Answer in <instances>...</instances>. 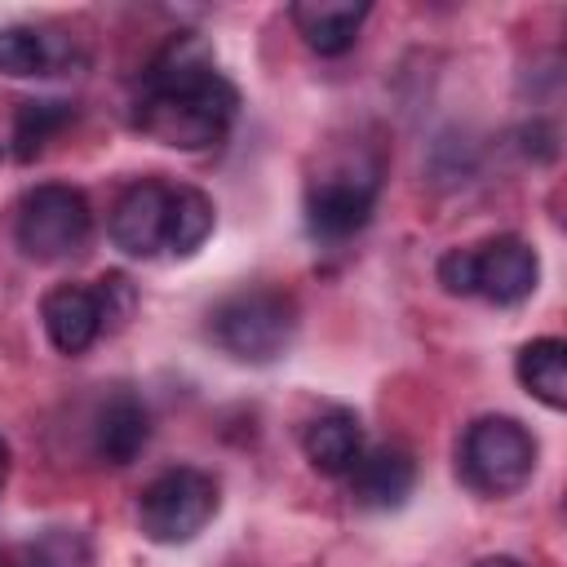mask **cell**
I'll use <instances>...</instances> for the list:
<instances>
[{"mask_svg":"<svg viewBox=\"0 0 567 567\" xmlns=\"http://www.w3.org/2000/svg\"><path fill=\"white\" fill-rule=\"evenodd\" d=\"M239 115L235 84L213 66L195 31H182L146 71L133 102V128L173 151L217 146Z\"/></svg>","mask_w":567,"mask_h":567,"instance_id":"cell-1","label":"cell"},{"mask_svg":"<svg viewBox=\"0 0 567 567\" xmlns=\"http://www.w3.org/2000/svg\"><path fill=\"white\" fill-rule=\"evenodd\" d=\"M439 284L452 297H487L496 306H518L540 284V257L518 235H496L474 248H447L439 257Z\"/></svg>","mask_w":567,"mask_h":567,"instance_id":"cell-2","label":"cell"},{"mask_svg":"<svg viewBox=\"0 0 567 567\" xmlns=\"http://www.w3.org/2000/svg\"><path fill=\"white\" fill-rule=\"evenodd\" d=\"M381 190V159H368L363 151H337L319 164V173L306 182V226L315 239L341 244L359 235L377 208Z\"/></svg>","mask_w":567,"mask_h":567,"instance_id":"cell-3","label":"cell"},{"mask_svg":"<svg viewBox=\"0 0 567 567\" xmlns=\"http://www.w3.org/2000/svg\"><path fill=\"white\" fill-rule=\"evenodd\" d=\"M297 301L279 288H239L208 310V337L239 363H270L292 346Z\"/></svg>","mask_w":567,"mask_h":567,"instance_id":"cell-4","label":"cell"},{"mask_svg":"<svg viewBox=\"0 0 567 567\" xmlns=\"http://www.w3.org/2000/svg\"><path fill=\"white\" fill-rule=\"evenodd\" d=\"M456 470L478 496H514L536 470V439L514 416H478L461 434Z\"/></svg>","mask_w":567,"mask_h":567,"instance_id":"cell-5","label":"cell"},{"mask_svg":"<svg viewBox=\"0 0 567 567\" xmlns=\"http://www.w3.org/2000/svg\"><path fill=\"white\" fill-rule=\"evenodd\" d=\"M213 514H217V478L195 465L155 474L137 496V527L155 545L195 540L213 523Z\"/></svg>","mask_w":567,"mask_h":567,"instance_id":"cell-6","label":"cell"},{"mask_svg":"<svg viewBox=\"0 0 567 567\" xmlns=\"http://www.w3.org/2000/svg\"><path fill=\"white\" fill-rule=\"evenodd\" d=\"M93 230V208L84 199V190L66 186V182H44L35 190H27V199L18 204V248L31 261H66L89 244Z\"/></svg>","mask_w":567,"mask_h":567,"instance_id":"cell-7","label":"cell"},{"mask_svg":"<svg viewBox=\"0 0 567 567\" xmlns=\"http://www.w3.org/2000/svg\"><path fill=\"white\" fill-rule=\"evenodd\" d=\"M168 213H173V186L159 177L133 182L115 208H111V244L124 257H155L168 244Z\"/></svg>","mask_w":567,"mask_h":567,"instance_id":"cell-8","label":"cell"},{"mask_svg":"<svg viewBox=\"0 0 567 567\" xmlns=\"http://www.w3.org/2000/svg\"><path fill=\"white\" fill-rule=\"evenodd\" d=\"M40 319H44V332L53 341V350L62 354H84L102 332V301H97V288L93 284H58L44 292L40 301Z\"/></svg>","mask_w":567,"mask_h":567,"instance_id":"cell-9","label":"cell"},{"mask_svg":"<svg viewBox=\"0 0 567 567\" xmlns=\"http://www.w3.org/2000/svg\"><path fill=\"white\" fill-rule=\"evenodd\" d=\"M350 478V496L354 505L363 509H399L408 496H412V483H416V461L408 447L399 443H381V447H363V456L354 461V470L346 474Z\"/></svg>","mask_w":567,"mask_h":567,"instance_id":"cell-10","label":"cell"},{"mask_svg":"<svg viewBox=\"0 0 567 567\" xmlns=\"http://www.w3.org/2000/svg\"><path fill=\"white\" fill-rule=\"evenodd\" d=\"M151 439V412L133 390H115L93 421V452L106 465H128Z\"/></svg>","mask_w":567,"mask_h":567,"instance_id":"cell-11","label":"cell"},{"mask_svg":"<svg viewBox=\"0 0 567 567\" xmlns=\"http://www.w3.org/2000/svg\"><path fill=\"white\" fill-rule=\"evenodd\" d=\"M297 35L319 53V58H337L359 40V27L368 18L363 0H297L288 9Z\"/></svg>","mask_w":567,"mask_h":567,"instance_id":"cell-12","label":"cell"},{"mask_svg":"<svg viewBox=\"0 0 567 567\" xmlns=\"http://www.w3.org/2000/svg\"><path fill=\"white\" fill-rule=\"evenodd\" d=\"M301 452H306V461H310L319 474H328V478L350 474L354 461L363 456V425H359V416H354L350 408H328V412H319V416L306 425V434H301Z\"/></svg>","mask_w":567,"mask_h":567,"instance_id":"cell-13","label":"cell"},{"mask_svg":"<svg viewBox=\"0 0 567 567\" xmlns=\"http://www.w3.org/2000/svg\"><path fill=\"white\" fill-rule=\"evenodd\" d=\"M66 66V40L31 27V22H13L0 27V71L13 80H31V75H53Z\"/></svg>","mask_w":567,"mask_h":567,"instance_id":"cell-14","label":"cell"},{"mask_svg":"<svg viewBox=\"0 0 567 567\" xmlns=\"http://www.w3.org/2000/svg\"><path fill=\"white\" fill-rule=\"evenodd\" d=\"M514 372L523 381V390L545 403L549 412H563L567 408V346L558 337H536L518 350L514 359Z\"/></svg>","mask_w":567,"mask_h":567,"instance_id":"cell-15","label":"cell"},{"mask_svg":"<svg viewBox=\"0 0 567 567\" xmlns=\"http://www.w3.org/2000/svg\"><path fill=\"white\" fill-rule=\"evenodd\" d=\"M213 217H217V208L199 186H173V213H168L164 252H173V257L199 252V244L213 235Z\"/></svg>","mask_w":567,"mask_h":567,"instance_id":"cell-16","label":"cell"},{"mask_svg":"<svg viewBox=\"0 0 567 567\" xmlns=\"http://www.w3.org/2000/svg\"><path fill=\"white\" fill-rule=\"evenodd\" d=\"M71 120H75V106L71 102H58V97L22 102L18 115H13V155L18 159H35Z\"/></svg>","mask_w":567,"mask_h":567,"instance_id":"cell-17","label":"cell"},{"mask_svg":"<svg viewBox=\"0 0 567 567\" xmlns=\"http://www.w3.org/2000/svg\"><path fill=\"white\" fill-rule=\"evenodd\" d=\"M89 540L71 527H49L35 545H31V567H89Z\"/></svg>","mask_w":567,"mask_h":567,"instance_id":"cell-18","label":"cell"},{"mask_svg":"<svg viewBox=\"0 0 567 567\" xmlns=\"http://www.w3.org/2000/svg\"><path fill=\"white\" fill-rule=\"evenodd\" d=\"M93 288H97V301H102V323L120 328L133 315V284L124 275H102Z\"/></svg>","mask_w":567,"mask_h":567,"instance_id":"cell-19","label":"cell"},{"mask_svg":"<svg viewBox=\"0 0 567 567\" xmlns=\"http://www.w3.org/2000/svg\"><path fill=\"white\" fill-rule=\"evenodd\" d=\"M474 567H523L518 558H505V554H492V558H478Z\"/></svg>","mask_w":567,"mask_h":567,"instance_id":"cell-20","label":"cell"},{"mask_svg":"<svg viewBox=\"0 0 567 567\" xmlns=\"http://www.w3.org/2000/svg\"><path fill=\"white\" fill-rule=\"evenodd\" d=\"M4 483H9V443L0 439V496H4Z\"/></svg>","mask_w":567,"mask_h":567,"instance_id":"cell-21","label":"cell"},{"mask_svg":"<svg viewBox=\"0 0 567 567\" xmlns=\"http://www.w3.org/2000/svg\"><path fill=\"white\" fill-rule=\"evenodd\" d=\"M0 567H13V563H9V554H4V549H0Z\"/></svg>","mask_w":567,"mask_h":567,"instance_id":"cell-22","label":"cell"}]
</instances>
